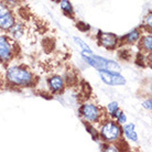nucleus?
Instances as JSON below:
<instances>
[{"mask_svg": "<svg viewBox=\"0 0 152 152\" xmlns=\"http://www.w3.org/2000/svg\"><path fill=\"white\" fill-rule=\"evenodd\" d=\"M108 109H109V111H110L111 115H114L116 111L118 110V105L117 103H110L109 105H108Z\"/></svg>", "mask_w": 152, "mask_h": 152, "instance_id": "obj_16", "label": "nucleus"}, {"mask_svg": "<svg viewBox=\"0 0 152 152\" xmlns=\"http://www.w3.org/2000/svg\"><path fill=\"white\" fill-rule=\"evenodd\" d=\"M138 39H139V32L137 30L132 31L131 33H129V34L127 35V41L128 42H134L137 41Z\"/></svg>", "mask_w": 152, "mask_h": 152, "instance_id": "obj_14", "label": "nucleus"}, {"mask_svg": "<svg viewBox=\"0 0 152 152\" xmlns=\"http://www.w3.org/2000/svg\"><path fill=\"white\" fill-rule=\"evenodd\" d=\"M61 7H62V9H63V11H64L65 13H67V15H72L73 13L72 6H71V4H69L67 0H62Z\"/></svg>", "mask_w": 152, "mask_h": 152, "instance_id": "obj_12", "label": "nucleus"}, {"mask_svg": "<svg viewBox=\"0 0 152 152\" xmlns=\"http://www.w3.org/2000/svg\"><path fill=\"white\" fill-rule=\"evenodd\" d=\"M124 132L127 136V138L130 139V140H133V141L138 140V136L137 133H136V131H134V126L131 125V124L124 127Z\"/></svg>", "mask_w": 152, "mask_h": 152, "instance_id": "obj_10", "label": "nucleus"}, {"mask_svg": "<svg viewBox=\"0 0 152 152\" xmlns=\"http://www.w3.org/2000/svg\"><path fill=\"white\" fill-rule=\"evenodd\" d=\"M54 1H57V0H54Z\"/></svg>", "mask_w": 152, "mask_h": 152, "instance_id": "obj_19", "label": "nucleus"}, {"mask_svg": "<svg viewBox=\"0 0 152 152\" xmlns=\"http://www.w3.org/2000/svg\"><path fill=\"white\" fill-rule=\"evenodd\" d=\"M8 12H9V9L7 8V6H6L4 2L0 1V17L6 15V13H8Z\"/></svg>", "mask_w": 152, "mask_h": 152, "instance_id": "obj_15", "label": "nucleus"}, {"mask_svg": "<svg viewBox=\"0 0 152 152\" xmlns=\"http://www.w3.org/2000/svg\"><path fill=\"white\" fill-rule=\"evenodd\" d=\"M8 80L17 85H28L32 82V75L27 69L20 67H12L7 73Z\"/></svg>", "mask_w": 152, "mask_h": 152, "instance_id": "obj_2", "label": "nucleus"}, {"mask_svg": "<svg viewBox=\"0 0 152 152\" xmlns=\"http://www.w3.org/2000/svg\"><path fill=\"white\" fill-rule=\"evenodd\" d=\"M15 23V19L10 12H8L6 15H1L0 17V28L1 29H4V30H8L13 26Z\"/></svg>", "mask_w": 152, "mask_h": 152, "instance_id": "obj_8", "label": "nucleus"}, {"mask_svg": "<svg viewBox=\"0 0 152 152\" xmlns=\"http://www.w3.org/2000/svg\"><path fill=\"white\" fill-rule=\"evenodd\" d=\"M143 107L147 108V109H151V100H147L143 103Z\"/></svg>", "mask_w": 152, "mask_h": 152, "instance_id": "obj_17", "label": "nucleus"}, {"mask_svg": "<svg viewBox=\"0 0 152 152\" xmlns=\"http://www.w3.org/2000/svg\"><path fill=\"white\" fill-rule=\"evenodd\" d=\"M102 134L103 137L108 141L116 140L120 134V128L115 122H107L102 128Z\"/></svg>", "mask_w": 152, "mask_h": 152, "instance_id": "obj_3", "label": "nucleus"}, {"mask_svg": "<svg viewBox=\"0 0 152 152\" xmlns=\"http://www.w3.org/2000/svg\"><path fill=\"white\" fill-rule=\"evenodd\" d=\"M99 42L102 43V45L106 46L108 49H113L116 46L117 38L111 33H102L99 35Z\"/></svg>", "mask_w": 152, "mask_h": 152, "instance_id": "obj_6", "label": "nucleus"}, {"mask_svg": "<svg viewBox=\"0 0 152 152\" xmlns=\"http://www.w3.org/2000/svg\"><path fill=\"white\" fill-rule=\"evenodd\" d=\"M152 38H151V35H149V37H145V39H143V46L145 48V50L147 51H151L152 49Z\"/></svg>", "mask_w": 152, "mask_h": 152, "instance_id": "obj_13", "label": "nucleus"}, {"mask_svg": "<svg viewBox=\"0 0 152 152\" xmlns=\"http://www.w3.org/2000/svg\"><path fill=\"white\" fill-rule=\"evenodd\" d=\"M82 115H83L84 117L86 118L87 120L89 121H95L98 119V116H99V111L97 109V107H95L94 105H91V104H86V105H84L82 107Z\"/></svg>", "mask_w": 152, "mask_h": 152, "instance_id": "obj_5", "label": "nucleus"}, {"mask_svg": "<svg viewBox=\"0 0 152 152\" xmlns=\"http://www.w3.org/2000/svg\"><path fill=\"white\" fill-rule=\"evenodd\" d=\"M49 84L50 87L52 88V91H61L62 87H63V80H62L61 77H58V76H54V77H52L49 80Z\"/></svg>", "mask_w": 152, "mask_h": 152, "instance_id": "obj_9", "label": "nucleus"}, {"mask_svg": "<svg viewBox=\"0 0 152 152\" xmlns=\"http://www.w3.org/2000/svg\"><path fill=\"white\" fill-rule=\"evenodd\" d=\"M75 41L77 42V44H78V45L82 48V50H83V55H86V54H87V56H89V55H93L91 50L88 48L87 44H85V42H83L80 39H77V38H75Z\"/></svg>", "mask_w": 152, "mask_h": 152, "instance_id": "obj_11", "label": "nucleus"}, {"mask_svg": "<svg viewBox=\"0 0 152 152\" xmlns=\"http://www.w3.org/2000/svg\"><path fill=\"white\" fill-rule=\"evenodd\" d=\"M10 57V46L7 39L4 37H0V58L7 60Z\"/></svg>", "mask_w": 152, "mask_h": 152, "instance_id": "obj_7", "label": "nucleus"}, {"mask_svg": "<svg viewBox=\"0 0 152 152\" xmlns=\"http://www.w3.org/2000/svg\"><path fill=\"white\" fill-rule=\"evenodd\" d=\"M84 58L86 60V62H88L91 66H94L95 69H99V71H106V72H111V73H119L121 71L120 66L114 61H109L106 60L104 57L100 56H86L84 55Z\"/></svg>", "mask_w": 152, "mask_h": 152, "instance_id": "obj_1", "label": "nucleus"}, {"mask_svg": "<svg viewBox=\"0 0 152 152\" xmlns=\"http://www.w3.org/2000/svg\"><path fill=\"white\" fill-rule=\"evenodd\" d=\"M7 1H11V2H12V1H15V0H7Z\"/></svg>", "mask_w": 152, "mask_h": 152, "instance_id": "obj_18", "label": "nucleus"}, {"mask_svg": "<svg viewBox=\"0 0 152 152\" xmlns=\"http://www.w3.org/2000/svg\"><path fill=\"white\" fill-rule=\"evenodd\" d=\"M100 77L103 82H105L108 85H122L126 83L125 78L122 76L118 75V73H111V72H104L100 71Z\"/></svg>", "mask_w": 152, "mask_h": 152, "instance_id": "obj_4", "label": "nucleus"}]
</instances>
